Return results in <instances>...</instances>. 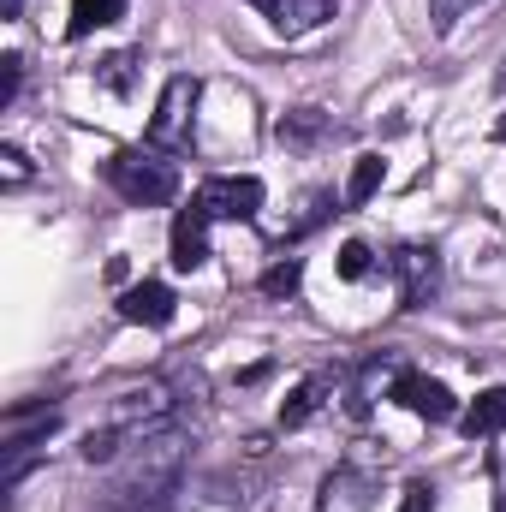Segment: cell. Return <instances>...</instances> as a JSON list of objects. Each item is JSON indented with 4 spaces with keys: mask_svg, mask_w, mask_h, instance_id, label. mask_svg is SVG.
I'll return each instance as SVG.
<instances>
[{
    "mask_svg": "<svg viewBox=\"0 0 506 512\" xmlns=\"http://www.w3.org/2000/svg\"><path fill=\"white\" fill-rule=\"evenodd\" d=\"M393 399H399L411 417H429V423H453V417H459V399H453V387L435 382V376H423V370H399Z\"/></svg>",
    "mask_w": 506,
    "mask_h": 512,
    "instance_id": "52a82bcc",
    "label": "cell"
},
{
    "mask_svg": "<svg viewBox=\"0 0 506 512\" xmlns=\"http://www.w3.org/2000/svg\"><path fill=\"white\" fill-rule=\"evenodd\" d=\"M173 310H179V298H173V286H161V280H137L131 292H120V316L137 322V328H167Z\"/></svg>",
    "mask_w": 506,
    "mask_h": 512,
    "instance_id": "9c48e42d",
    "label": "cell"
},
{
    "mask_svg": "<svg viewBox=\"0 0 506 512\" xmlns=\"http://www.w3.org/2000/svg\"><path fill=\"white\" fill-rule=\"evenodd\" d=\"M370 268H376V251H370L364 239H346V245H340V280H364Z\"/></svg>",
    "mask_w": 506,
    "mask_h": 512,
    "instance_id": "ffe728a7",
    "label": "cell"
},
{
    "mask_svg": "<svg viewBox=\"0 0 506 512\" xmlns=\"http://www.w3.org/2000/svg\"><path fill=\"white\" fill-rule=\"evenodd\" d=\"M459 429H465L471 441H489V435H501V429H506V387L477 393V399L459 411Z\"/></svg>",
    "mask_w": 506,
    "mask_h": 512,
    "instance_id": "4fadbf2b",
    "label": "cell"
},
{
    "mask_svg": "<svg viewBox=\"0 0 506 512\" xmlns=\"http://www.w3.org/2000/svg\"><path fill=\"white\" fill-rule=\"evenodd\" d=\"M477 6H483V0H429V30L447 36V30H453L465 12H477Z\"/></svg>",
    "mask_w": 506,
    "mask_h": 512,
    "instance_id": "44dd1931",
    "label": "cell"
},
{
    "mask_svg": "<svg viewBox=\"0 0 506 512\" xmlns=\"http://www.w3.org/2000/svg\"><path fill=\"white\" fill-rule=\"evenodd\" d=\"M120 18H126V0H72V24H66V36L84 42L90 30H108V24H120Z\"/></svg>",
    "mask_w": 506,
    "mask_h": 512,
    "instance_id": "2e32d148",
    "label": "cell"
},
{
    "mask_svg": "<svg viewBox=\"0 0 506 512\" xmlns=\"http://www.w3.org/2000/svg\"><path fill=\"white\" fill-rule=\"evenodd\" d=\"M0 179H6V185H24V179H30V161H24V149H12V143L0 149Z\"/></svg>",
    "mask_w": 506,
    "mask_h": 512,
    "instance_id": "cb8c5ba5",
    "label": "cell"
},
{
    "mask_svg": "<svg viewBox=\"0 0 506 512\" xmlns=\"http://www.w3.org/2000/svg\"><path fill=\"white\" fill-rule=\"evenodd\" d=\"M262 179L256 173H215V179H203V191H197V209L209 215V221H256L262 215Z\"/></svg>",
    "mask_w": 506,
    "mask_h": 512,
    "instance_id": "277c9868",
    "label": "cell"
},
{
    "mask_svg": "<svg viewBox=\"0 0 506 512\" xmlns=\"http://www.w3.org/2000/svg\"><path fill=\"white\" fill-rule=\"evenodd\" d=\"M298 280H304V262H298V256H286V262H274V268L262 274V292H268V298H292V292H298Z\"/></svg>",
    "mask_w": 506,
    "mask_h": 512,
    "instance_id": "d6986e66",
    "label": "cell"
},
{
    "mask_svg": "<svg viewBox=\"0 0 506 512\" xmlns=\"http://www.w3.org/2000/svg\"><path fill=\"white\" fill-rule=\"evenodd\" d=\"M126 441H131L126 429H114V423H102V429H90V435H84V447H78V453H84V465H114Z\"/></svg>",
    "mask_w": 506,
    "mask_h": 512,
    "instance_id": "ac0fdd59",
    "label": "cell"
},
{
    "mask_svg": "<svg viewBox=\"0 0 506 512\" xmlns=\"http://www.w3.org/2000/svg\"><path fill=\"white\" fill-rule=\"evenodd\" d=\"M131 66H137V54H108V60L96 66V78H102L108 90H131Z\"/></svg>",
    "mask_w": 506,
    "mask_h": 512,
    "instance_id": "7402d4cb",
    "label": "cell"
},
{
    "mask_svg": "<svg viewBox=\"0 0 506 512\" xmlns=\"http://www.w3.org/2000/svg\"><path fill=\"white\" fill-rule=\"evenodd\" d=\"M334 393V376H310V382H298L286 393V405H280V429H304L316 411H322V399Z\"/></svg>",
    "mask_w": 506,
    "mask_h": 512,
    "instance_id": "5bb4252c",
    "label": "cell"
},
{
    "mask_svg": "<svg viewBox=\"0 0 506 512\" xmlns=\"http://www.w3.org/2000/svg\"><path fill=\"white\" fill-rule=\"evenodd\" d=\"M18 6H24V0H6V18H18Z\"/></svg>",
    "mask_w": 506,
    "mask_h": 512,
    "instance_id": "484cf974",
    "label": "cell"
},
{
    "mask_svg": "<svg viewBox=\"0 0 506 512\" xmlns=\"http://www.w3.org/2000/svg\"><path fill=\"white\" fill-rule=\"evenodd\" d=\"M381 179H387V161H381V155H358V161H352V179H346V203H352V209L370 203L381 191Z\"/></svg>",
    "mask_w": 506,
    "mask_h": 512,
    "instance_id": "e0dca14e",
    "label": "cell"
},
{
    "mask_svg": "<svg viewBox=\"0 0 506 512\" xmlns=\"http://www.w3.org/2000/svg\"><path fill=\"white\" fill-rule=\"evenodd\" d=\"M399 512H435V483H411L405 501H399Z\"/></svg>",
    "mask_w": 506,
    "mask_h": 512,
    "instance_id": "d4e9b609",
    "label": "cell"
},
{
    "mask_svg": "<svg viewBox=\"0 0 506 512\" xmlns=\"http://www.w3.org/2000/svg\"><path fill=\"white\" fill-rule=\"evenodd\" d=\"M167 417H173V387H167V382L126 387V393L114 399V411H108V423H114V429H126L131 441H137V435H149V429H167Z\"/></svg>",
    "mask_w": 506,
    "mask_h": 512,
    "instance_id": "5b68a950",
    "label": "cell"
},
{
    "mask_svg": "<svg viewBox=\"0 0 506 512\" xmlns=\"http://www.w3.org/2000/svg\"><path fill=\"white\" fill-rule=\"evenodd\" d=\"M209 262V215L191 203V209H179V221H173V268L179 274H197Z\"/></svg>",
    "mask_w": 506,
    "mask_h": 512,
    "instance_id": "8fae6325",
    "label": "cell"
},
{
    "mask_svg": "<svg viewBox=\"0 0 506 512\" xmlns=\"http://www.w3.org/2000/svg\"><path fill=\"white\" fill-rule=\"evenodd\" d=\"M197 102H203V84L197 78H167V90H161V102H155V120H149V149H161V155H179L185 143H191V114H197Z\"/></svg>",
    "mask_w": 506,
    "mask_h": 512,
    "instance_id": "3957f363",
    "label": "cell"
},
{
    "mask_svg": "<svg viewBox=\"0 0 506 512\" xmlns=\"http://www.w3.org/2000/svg\"><path fill=\"white\" fill-rule=\"evenodd\" d=\"M18 84H24V60H18V54H6V60H0V108H12V102H18Z\"/></svg>",
    "mask_w": 506,
    "mask_h": 512,
    "instance_id": "603a6c76",
    "label": "cell"
},
{
    "mask_svg": "<svg viewBox=\"0 0 506 512\" xmlns=\"http://www.w3.org/2000/svg\"><path fill=\"white\" fill-rule=\"evenodd\" d=\"M370 507H376V477L358 471V465H340L322 483V501H316V512H370Z\"/></svg>",
    "mask_w": 506,
    "mask_h": 512,
    "instance_id": "ba28073f",
    "label": "cell"
},
{
    "mask_svg": "<svg viewBox=\"0 0 506 512\" xmlns=\"http://www.w3.org/2000/svg\"><path fill=\"white\" fill-rule=\"evenodd\" d=\"M501 143H506V120H501Z\"/></svg>",
    "mask_w": 506,
    "mask_h": 512,
    "instance_id": "4316f807",
    "label": "cell"
},
{
    "mask_svg": "<svg viewBox=\"0 0 506 512\" xmlns=\"http://www.w3.org/2000/svg\"><path fill=\"white\" fill-rule=\"evenodd\" d=\"M393 382H399V358H393V352L370 358V364L352 376V387H346V411H352V417H370V411H376V399H381V387L393 393Z\"/></svg>",
    "mask_w": 506,
    "mask_h": 512,
    "instance_id": "7c38bea8",
    "label": "cell"
},
{
    "mask_svg": "<svg viewBox=\"0 0 506 512\" xmlns=\"http://www.w3.org/2000/svg\"><path fill=\"white\" fill-rule=\"evenodd\" d=\"M185 465H191V435H179V429L137 435L108 483V512H161L179 495Z\"/></svg>",
    "mask_w": 506,
    "mask_h": 512,
    "instance_id": "6da1fadb",
    "label": "cell"
},
{
    "mask_svg": "<svg viewBox=\"0 0 506 512\" xmlns=\"http://www.w3.org/2000/svg\"><path fill=\"white\" fill-rule=\"evenodd\" d=\"M274 131H280V143H286V149H310V143L334 137V120H328L322 108H292V114H286Z\"/></svg>",
    "mask_w": 506,
    "mask_h": 512,
    "instance_id": "9a60e30c",
    "label": "cell"
},
{
    "mask_svg": "<svg viewBox=\"0 0 506 512\" xmlns=\"http://www.w3.org/2000/svg\"><path fill=\"white\" fill-rule=\"evenodd\" d=\"M102 173H108V185L126 203H137V209H155V203H167L179 191V167L161 149H114L102 161Z\"/></svg>",
    "mask_w": 506,
    "mask_h": 512,
    "instance_id": "7a4b0ae2",
    "label": "cell"
},
{
    "mask_svg": "<svg viewBox=\"0 0 506 512\" xmlns=\"http://www.w3.org/2000/svg\"><path fill=\"white\" fill-rule=\"evenodd\" d=\"M393 274H399L405 310H423L441 292V251L435 245H405V251H393Z\"/></svg>",
    "mask_w": 506,
    "mask_h": 512,
    "instance_id": "8992f818",
    "label": "cell"
},
{
    "mask_svg": "<svg viewBox=\"0 0 506 512\" xmlns=\"http://www.w3.org/2000/svg\"><path fill=\"white\" fill-rule=\"evenodd\" d=\"M251 6L280 36H304V30H316V24L334 18V0H251Z\"/></svg>",
    "mask_w": 506,
    "mask_h": 512,
    "instance_id": "30bf717a",
    "label": "cell"
}]
</instances>
